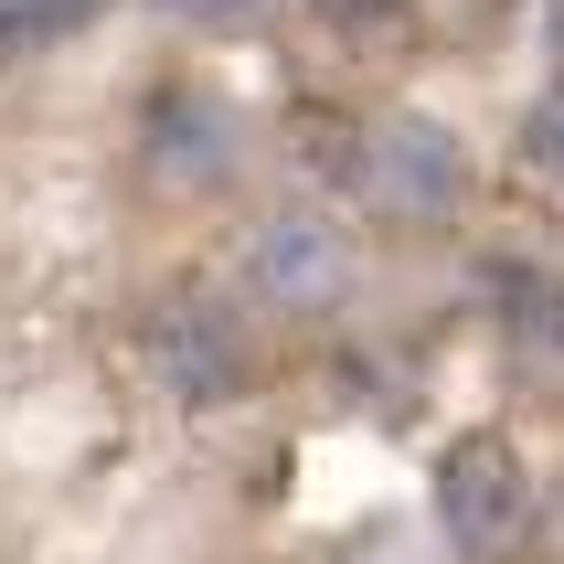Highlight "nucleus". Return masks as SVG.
Segmentation results:
<instances>
[{
	"label": "nucleus",
	"instance_id": "1",
	"mask_svg": "<svg viewBox=\"0 0 564 564\" xmlns=\"http://www.w3.org/2000/svg\"><path fill=\"white\" fill-rule=\"evenodd\" d=\"M341 192H351V214L373 224V235L426 246V235H458V214H469V192H479V160L426 107H373V118L351 128V150H341Z\"/></svg>",
	"mask_w": 564,
	"mask_h": 564
},
{
	"label": "nucleus",
	"instance_id": "2",
	"mask_svg": "<svg viewBox=\"0 0 564 564\" xmlns=\"http://www.w3.org/2000/svg\"><path fill=\"white\" fill-rule=\"evenodd\" d=\"M426 501H437V533H447L458 564H522L533 533H543V490H533V469H522V447H511L501 426L447 437Z\"/></svg>",
	"mask_w": 564,
	"mask_h": 564
},
{
	"label": "nucleus",
	"instance_id": "3",
	"mask_svg": "<svg viewBox=\"0 0 564 564\" xmlns=\"http://www.w3.org/2000/svg\"><path fill=\"white\" fill-rule=\"evenodd\" d=\"M150 373L171 405H235L256 383V319L224 299V288H171L150 310Z\"/></svg>",
	"mask_w": 564,
	"mask_h": 564
},
{
	"label": "nucleus",
	"instance_id": "4",
	"mask_svg": "<svg viewBox=\"0 0 564 564\" xmlns=\"http://www.w3.org/2000/svg\"><path fill=\"white\" fill-rule=\"evenodd\" d=\"M351 267H362V246H351L341 214H319V203H278V214L246 235V299L278 319H330L351 299Z\"/></svg>",
	"mask_w": 564,
	"mask_h": 564
},
{
	"label": "nucleus",
	"instance_id": "5",
	"mask_svg": "<svg viewBox=\"0 0 564 564\" xmlns=\"http://www.w3.org/2000/svg\"><path fill=\"white\" fill-rule=\"evenodd\" d=\"M490 330H501V362L522 394L564 405V267H501L490 288Z\"/></svg>",
	"mask_w": 564,
	"mask_h": 564
},
{
	"label": "nucleus",
	"instance_id": "6",
	"mask_svg": "<svg viewBox=\"0 0 564 564\" xmlns=\"http://www.w3.org/2000/svg\"><path fill=\"white\" fill-rule=\"evenodd\" d=\"M150 171L171 192H224L235 182V107L214 86H160L150 96Z\"/></svg>",
	"mask_w": 564,
	"mask_h": 564
},
{
	"label": "nucleus",
	"instance_id": "7",
	"mask_svg": "<svg viewBox=\"0 0 564 564\" xmlns=\"http://www.w3.org/2000/svg\"><path fill=\"white\" fill-rule=\"evenodd\" d=\"M107 0H0V54H54L64 32H86Z\"/></svg>",
	"mask_w": 564,
	"mask_h": 564
},
{
	"label": "nucleus",
	"instance_id": "8",
	"mask_svg": "<svg viewBox=\"0 0 564 564\" xmlns=\"http://www.w3.org/2000/svg\"><path fill=\"white\" fill-rule=\"evenodd\" d=\"M522 171H533L543 192H564V86H543L533 118H522Z\"/></svg>",
	"mask_w": 564,
	"mask_h": 564
},
{
	"label": "nucleus",
	"instance_id": "9",
	"mask_svg": "<svg viewBox=\"0 0 564 564\" xmlns=\"http://www.w3.org/2000/svg\"><path fill=\"white\" fill-rule=\"evenodd\" d=\"M160 11H182V22H203V32H224V22H256L267 0H160Z\"/></svg>",
	"mask_w": 564,
	"mask_h": 564
}]
</instances>
